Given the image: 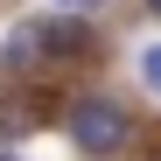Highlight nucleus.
<instances>
[{
	"label": "nucleus",
	"mask_w": 161,
	"mask_h": 161,
	"mask_svg": "<svg viewBox=\"0 0 161 161\" xmlns=\"http://www.w3.org/2000/svg\"><path fill=\"white\" fill-rule=\"evenodd\" d=\"M63 133H70V147H77V154L112 161V154H126V140H133V112H126L112 91H84V98H70Z\"/></svg>",
	"instance_id": "1"
},
{
	"label": "nucleus",
	"mask_w": 161,
	"mask_h": 161,
	"mask_svg": "<svg viewBox=\"0 0 161 161\" xmlns=\"http://www.w3.org/2000/svg\"><path fill=\"white\" fill-rule=\"evenodd\" d=\"M0 63H7L14 77H35V70H49L42 42H35V21H21V28H7V42H0Z\"/></svg>",
	"instance_id": "2"
},
{
	"label": "nucleus",
	"mask_w": 161,
	"mask_h": 161,
	"mask_svg": "<svg viewBox=\"0 0 161 161\" xmlns=\"http://www.w3.org/2000/svg\"><path fill=\"white\" fill-rule=\"evenodd\" d=\"M140 77H147V91H161V42H154L147 56H140Z\"/></svg>",
	"instance_id": "3"
},
{
	"label": "nucleus",
	"mask_w": 161,
	"mask_h": 161,
	"mask_svg": "<svg viewBox=\"0 0 161 161\" xmlns=\"http://www.w3.org/2000/svg\"><path fill=\"white\" fill-rule=\"evenodd\" d=\"M63 14H91V7H105V0H56Z\"/></svg>",
	"instance_id": "4"
},
{
	"label": "nucleus",
	"mask_w": 161,
	"mask_h": 161,
	"mask_svg": "<svg viewBox=\"0 0 161 161\" xmlns=\"http://www.w3.org/2000/svg\"><path fill=\"white\" fill-rule=\"evenodd\" d=\"M147 14H161V0H147Z\"/></svg>",
	"instance_id": "5"
},
{
	"label": "nucleus",
	"mask_w": 161,
	"mask_h": 161,
	"mask_svg": "<svg viewBox=\"0 0 161 161\" xmlns=\"http://www.w3.org/2000/svg\"><path fill=\"white\" fill-rule=\"evenodd\" d=\"M0 161H21V154H7V147H0Z\"/></svg>",
	"instance_id": "6"
}]
</instances>
